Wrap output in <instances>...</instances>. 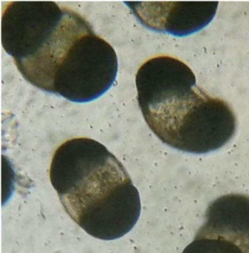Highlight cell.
I'll return each mask as SVG.
<instances>
[{
    "mask_svg": "<svg viewBox=\"0 0 249 253\" xmlns=\"http://www.w3.org/2000/svg\"><path fill=\"white\" fill-rule=\"evenodd\" d=\"M1 40L28 82L72 102L95 100L117 77L113 47L82 16L54 1L7 3Z\"/></svg>",
    "mask_w": 249,
    "mask_h": 253,
    "instance_id": "obj_1",
    "label": "cell"
},
{
    "mask_svg": "<svg viewBox=\"0 0 249 253\" xmlns=\"http://www.w3.org/2000/svg\"><path fill=\"white\" fill-rule=\"evenodd\" d=\"M49 178L66 213L94 238L119 239L139 219L137 188L121 162L97 140L75 138L59 146Z\"/></svg>",
    "mask_w": 249,
    "mask_h": 253,
    "instance_id": "obj_2",
    "label": "cell"
},
{
    "mask_svg": "<svg viewBox=\"0 0 249 253\" xmlns=\"http://www.w3.org/2000/svg\"><path fill=\"white\" fill-rule=\"evenodd\" d=\"M138 105L151 130L179 151L205 154L233 137L237 118L230 105L197 85L185 63L169 55L149 59L136 75Z\"/></svg>",
    "mask_w": 249,
    "mask_h": 253,
    "instance_id": "obj_3",
    "label": "cell"
},
{
    "mask_svg": "<svg viewBox=\"0 0 249 253\" xmlns=\"http://www.w3.org/2000/svg\"><path fill=\"white\" fill-rule=\"evenodd\" d=\"M182 253H249V195L230 194L212 202Z\"/></svg>",
    "mask_w": 249,
    "mask_h": 253,
    "instance_id": "obj_4",
    "label": "cell"
},
{
    "mask_svg": "<svg viewBox=\"0 0 249 253\" xmlns=\"http://www.w3.org/2000/svg\"><path fill=\"white\" fill-rule=\"evenodd\" d=\"M140 21L152 30L187 36L209 25L218 1H126Z\"/></svg>",
    "mask_w": 249,
    "mask_h": 253,
    "instance_id": "obj_5",
    "label": "cell"
}]
</instances>
